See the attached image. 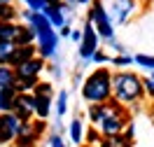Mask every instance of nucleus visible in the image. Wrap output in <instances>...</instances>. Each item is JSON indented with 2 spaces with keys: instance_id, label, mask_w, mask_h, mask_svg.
<instances>
[{
  "instance_id": "f8f14e48",
  "label": "nucleus",
  "mask_w": 154,
  "mask_h": 147,
  "mask_svg": "<svg viewBox=\"0 0 154 147\" xmlns=\"http://www.w3.org/2000/svg\"><path fill=\"white\" fill-rule=\"evenodd\" d=\"M35 54H38V47H35V44H19V47L14 49V54H12L10 66L14 68V66H19L21 61L30 59V56H35Z\"/></svg>"
},
{
  "instance_id": "f3484780",
  "label": "nucleus",
  "mask_w": 154,
  "mask_h": 147,
  "mask_svg": "<svg viewBox=\"0 0 154 147\" xmlns=\"http://www.w3.org/2000/svg\"><path fill=\"white\" fill-rule=\"evenodd\" d=\"M17 96L14 89H0V112H7L12 110V100Z\"/></svg>"
},
{
  "instance_id": "9b49d317",
  "label": "nucleus",
  "mask_w": 154,
  "mask_h": 147,
  "mask_svg": "<svg viewBox=\"0 0 154 147\" xmlns=\"http://www.w3.org/2000/svg\"><path fill=\"white\" fill-rule=\"evenodd\" d=\"M21 28L23 23H17V21H0V40H12L17 42L21 35Z\"/></svg>"
},
{
  "instance_id": "2eb2a0df",
  "label": "nucleus",
  "mask_w": 154,
  "mask_h": 147,
  "mask_svg": "<svg viewBox=\"0 0 154 147\" xmlns=\"http://www.w3.org/2000/svg\"><path fill=\"white\" fill-rule=\"evenodd\" d=\"M19 47L17 42L12 40H0V66H10V59L14 54V49Z\"/></svg>"
},
{
  "instance_id": "7ed1b4c3",
  "label": "nucleus",
  "mask_w": 154,
  "mask_h": 147,
  "mask_svg": "<svg viewBox=\"0 0 154 147\" xmlns=\"http://www.w3.org/2000/svg\"><path fill=\"white\" fill-rule=\"evenodd\" d=\"M145 93L143 79L135 72H117L112 75V96L117 103H135L138 98Z\"/></svg>"
},
{
  "instance_id": "473e14b6",
  "label": "nucleus",
  "mask_w": 154,
  "mask_h": 147,
  "mask_svg": "<svg viewBox=\"0 0 154 147\" xmlns=\"http://www.w3.org/2000/svg\"><path fill=\"white\" fill-rule=\"evenodd\" d=\"M70 38L75 40V42H79L82 40V30H70Z\"/></svg>"
},
{
  "instance_id": "cd10ccee",
  "label": "nucleus",
  "mask_w": 154,
  "mask_h": 147,
  "mask_svg": "<svg viewBox=\"0 0 154 147\" xmlns=\"http://www.w3.org/2000/svg\"><path fill=\"white\" fill-rule=\"evenodd\" d=\"M98 140H100V131L89 128V131H87V142H91V145H94V142H98Z\"/></svg>"
},
{
  "instance_id": "58836bf2",
  "label": "nucleus",
  "mask_w": 154,
  "mask_h": 147,
  "mask_svg": "<svg viewBox=\"0 0 154 147\" xmlns=\"http://www.w3.org/2000/svg\"><path fill=\"white\" fill-rule=\"evenodd\" d=\"M152 79H154V75H152Z\"/></svg>"
},
{
  "instance_id": "aec40b11",
  "label": "nucleus",
  "mask_w": 154,
  "mask_h": 147,
  "mask_svg": "<svg viewBox=\"0 0 154 147\" xmlns=\"http://www.w3.org/2000/svg\"><path fill=\"white\" fill-rule=\"evenodd\" d=\"M33 42H35V30H33V26L23 23V28H21V35H19V40H17V44H33Z\"/></svg>"
},
{
  "instance_id": "bb28decb",
  "label": "nucleus",
  "mask_w": 154,
  "mask_h": 147,
  "mask_svg": "<svg viewBox=\"0 0 154 147\" xmlns=\"http://www.w3.org/2000/svg\"><path fill=\"white\" fill-rule=\"evenodd\" d=\"M131 63H133V59H131V56H124V54L115 59V66H117V68H126V66H131Z\"/></svg>"
},
{
  "instance_id": "0eeeda50",
  "label": "nucleus",
  "mask_w": 154,
  "mask_h": 147,
  "mask_svg": "<svg viewBox=\"0 0 154 147\" xmlns=\"http://www.w3.org/2000/svg\"><path fill=\"white\" fill-rule=\"evenodd\" d=\"M12 112H17L23 121H30V117L35 115V93H17L12 100Z\"/></svg>"
},
{
  "instance_id": "f03ea898",
  "label": "nucleus",
  "mask_w": 154,
  "mask_h": 147,
  "mask_svg": "<svg viewBox=\"0 0 154 147\" xmlns=\"http://www.w3.org/2000/svg\"><path fill=\"white\" fill-rule=\"evenodd\" d=\"M82 96L89 103H105L112 96V72L107 68H98L82 84Z\"/></svg>"
},
{
  "instance_id": "423d86ee",
  "label": "nucleus",
  "mask_w": 154,
  "mask_h": 147,
  "mask_svg": "<svg viewBox=\"0 0 154 147\" xmlns=\"http://www.w3.org/2000/svg\"><path fill=\"white\" fill-rule=\"evenodd\" d=\"M98 49V33L94 28V23L87 21L84 28H82V40H79V56L84 61H89L94 56V51Z\"/></svg>"
},
{
  "instance_id": "4c0bfd02",
  "label": "nucleus",
  "mask_w": 154,
  "mask_h": 147,
  "mask_svg": "<svg viewBox=\"0 0 154 147\" xmlns=\"http://www.w3.org/2000/svg\"><path fill=\"white\" fill-rule=\"evenodd\" d=\"M152 119H154V110H152Z\"/></svg>"
},
{
  "instance_id": "2f4dec72",
  "label": "nucleus",
  "mask_w": 154,
  "mask_h": 147,
  "mask_svg": "<svg viewBox=\"0 0 154 147\" xmlns=\"http://www.w3.org/2000/svg\"><path fill=\"white\" fill-rule=\"evenodd\" d=\"M98 145H100V147H115V145H112V138H110V136H107V138H100V140H98Z\"/></svg>"
},
{
  "instance_id": "39448f33",
  "label": "nucleus",
  "mask_w": 154,
  "mask_h": 147,
  "mask_svg": "<svg viewBox=\"0 0 154 147\" xmlns=\"http://www.w3.org/2000/svg\"><path fill=\"white\" fill-rule=\"evenodd\" d=\"M21 124L23 119L17 115V112H0V145H7V142H14V138L19 136Z\"/></svg>"
},
{
  "instance_id": "e433bc0d",
  "label": "nucleus",
  "mask_w": 154,
  "mask_h": 147,
  "mask_svg": "<svg viewBox=\"0 0 154 147\" xmlns=\"http://www.w3.org/2000/svg\"><path fill=\"white\" fill-rule=\"evenodd\" d=\"M2 2H12V0H0V5H2Z\"/></svg>"
},
{
  "instance_id": "f704fd0d",
  "label": "nucleus",
  "mask_w": 154,
  "mask_h": 147,
  "mask_svg": "<svg viewBox=\"0 0 154 147\" xmlns=\"http://www.w3.org/2000/svg\"><path fill=\"white\" fill-rule=\"evenodd\" d=\"M89 2H94V0H77V5H89Z\"/></svg>"
},
{
  "instance_id": "a211bd4d",
  "label": "nucleus",
  "mask_w": 154,
  "mask_h": 147,
  "mask_svg": "<svg viewBox=\"0 0 154 147\" xmlns=\"http://www.w3.org/2000/svg\"><path fill=\"white\" fill-rule=\"evenodd\" d=\"M17 17H19V12H17V7L12 2L0 5V21H17Z\"/></svg>"
},
{
  "instance_id": "dca6fc26",
  "label": "nucleus",
  "mask_w": 154,
  "mask_h": 147,
  "mask_svg": "<svg viewBox=\"0 0 154 147\" xmlns=\"http://www.w3.org/2000/svg\"><path fill=\"white\" fill-rule=\"evenodd\" d=\"M40 79L38 77H17V84H14V91L17 93H30L35 84H38Z\"/></svg>"
},
{
  "instance_id": "1a4fd4ad",
  "label": "nucleus",
  "mask_w": 154,
  "mask_h": 147,
  "mask_svg": "<svg viewBox=\"0 0 154 147\" xmlns=\"http://www.w3.org/2000/svg\"><path fill=\"white\" fill-rule=\"evenodd\" d=\"M40 12H42V14L49 19V23H51V26H58V28H61V26L66 23V17H63V2H56V5L47 2V5H45Z\"/></svg>"
},
{
  "instance_id": "6ab92c4d",
  "label": "nucleus",
  "mask_w": 154,
  "mask_h": 147,
  "mask_svg": "<svg viewBox=\"0 0 154 147\" xmlns=\"http://www.w3.org/2000/svg\"><path fill=\"white\" fill-rule=\"evenodd\" d=\"M82 138H84V126H82L79 119H72L70 121V140L72 142H82Z\"/></svg>"
},
{
  "instance_id": "c756f323",
  "label": "nucleus",
  "mask_w": 154,
  "mask_h": 147,
  "mask_svg": "<svg viewBox=\"0 0 154 147\" xmlns=\"http://www.w3.org/2000/svg\"><path fill=\"white\" fill-rule=\"evenodd\" d=\"M49 147H66L58 133H51V138H49Z\"/></svg>"
},
{
  "instance_id": "4468645a",
  "label": "nucleus",
  "mask_w": 154,
  "mask_h": 147,
  "mask_svg": "<svg viewBox=\"0 0 154 147\" xmlns=\"http://www.w3.org/2000/svg\"><path fill=\"white\" fill-rule=\"evenodd\" d=\"M17 84V72L12 66H0V89H14Z\"/></svg>"
},
{
  "instance_id": "5701e85b",
  "label": "nucleus",
  "mask_w": 154,
  "mask_h": 147,
  "mask_svg": "<svg viewBox=\"0 0 154 147\" xmlns=\"http://www.w3.org/2000/svg\"><path fill=\"white\" fill-rule=\"evenodd\" d=\"M133 63H138L140 68L154 70V56H147V54H138V56L133 59Z\"/></svg>"
},
{
  "instance_id": "c9c22d12",
  "label": "nucleus",
  "mask_w": 154,
  "mask_h": 147,
  "mask_svg": "<svg viewBox=\"0 0 154 147\" xmlns=\"http://www.w3.org/2000/svg\"><path fill=\"white\" fill-rule=\"evenodd\" d=\"M66 2H70V5H77V0H66Z\"/></svg>"
},
{
  "instance_id": "9d476101",
  "label": "nucleus",
  "mask_w": 154,
  "mask_h": 147,
  "mask_svg": "<svg viewBox=\"0 0 154 147\" xmlns=\"http://www.w3.org/2000/svg\"><path fill=\"white\" fill-rule=\"evenodd\" d=\"M112 10H115V21L117 23H124L128 19V14L135 10V0H115Z\"/></svg>"
},
{
  "instance_id": "ddd939ff",
  "label": "nucleus",
  "mask_w": 154,
  "mask_h": 147,
  "mask_svg": "<svg viewBox=\"0 0 154 147\" xmlns=\"http://www.w3.org/2000/svg\"><path fill=\"white\" fill-rule=\"evenodd\" d=\"M49 110H51V96H45V93H35V115L40 119L49 117Z\"/></svg>"
},
{
  "instance_id": "f257e3e1",
  "label": "nucleus",
  "mask_w": 154,
  "mask_h": 147,
  "mask_svg": "<svg viewBox=\"0 0 154 147\" xmlns=\"http://www.w3.org/2000/svg\"><path fill=\"white\" fill-rule=\"evenodd\" d=\"M23 19L28 21V26H33V30H35V40L40 42L42 59H51L56 54V47H58V33L49 23V19L42 12H33V10L23 12Z\"/></svg>"
},
{
  "instance_id": "412c9836",
  "label": "nucleus",
  "mask_w": 154,
  "mask_h": 147,
  "mask_svg": "<svg viewBox=\"0 0 154 147\" xmlns=\"http://www.w3.org/2000/svg\"><path fill=\"white\" fill-rule=\"evenodd\" d=\"M103 115H105V103H94V105H91V110H89L91 121H94V124H98V121L103 119Z\"/></svg>"
},
{
  "instance_id": "393cba45",
  "label": "nucleus",
  "mask_w": 154,
  "mask_h": 147,
  "mask_svg": "<svg viewBox=\"0 0 154 147\" xmlns=\"http://www.w3.org/2000/svg\"><path fill=\"white\" fill-rule=\"evenodd\" d=\"M26 5H28V10H33V12H40L45 5H47V0H23Z\"/></svg>"
},
{
  "instance_id": "20e7f679",
  "label": "nucleus",
  "mask_w": 154,
  "mask_h": 147,
  "mask_svg": "<svg viewBox=\"0 0 154 147\" xmlns=\"http://www.w3.org/2000/svg\"><path fill=\"white\" fill-rule=\"evenodd\" d=\"M89 21L96 26L98 38H105V40L115 38L112 21H110V17H107V12H105V7H103L100 0H94V5H91V10H89Z\"/></svg>"
},
{
  "instance_id": "6e6552de",
  "label": "nucleus",
  "mask_w": 154,
  "mask_h": 147,
  "mask_svg": "<svg viewBox=\"0 0 154 147\" xmlns=\"http://www.w3.org/2000/svg\"><path fill=\"white\" fill-rule=\"evenodd\" d=\"M42 70H45V59L42 56H30V59L21 61L19 66H14L17 77H40Z\"/></svg>"
},
{
  "instance_id": "a878e982",
  "label": "nucleus",
  "mask_w": 154,
  "mask_h": 147,
  "mask_svg": "<svg viewBox=\"0 0 154 147\" xmlns=\"http://www.w3.org/2000/svg\"><path fill=\"white\" fill-rule=\"evenodd\" d=\"M143 89H145V93H147L149 98H154V79L152 77L143 79Z\"/></svg>"
},
{
  "instance_id": "c85d7f7f",
  "label": "nucleus",
  "mask_w": 154,
  "mask_h": 147,
  "mask_svg": "<svg viewBox=\"0 0 154 147\" xmlns=\"http://www.w3.org/2000/svg\"><path fill=\"white\" fill-rule=\"evenodd\" d=\"M30 128H33V133H35V136H40V133L47 128V121H45V119H40V121H35V124H30Z\"/></svg>"
},
{
  "instance_id": "72a5a7b5",
  "label": "nucleus",
  "mask_w": 154,
  "mask_h": 147,
  "mask_svg": "<svg viewBox=\"0 0 154 147\" xmlns=\"http://www.w3.org/2000/svg\"><path fill=\"white\" fill-rule=\"evenodd\" d=\"M61 35H63V38H70V26H68V23L61 26Z\"/></svg>"
},
{
  "instance_id": "4be33fe9",
  "label": "nucleus",
  "mask_w": 154,
  "mask_h": 147,
  "mask_svg": "<svg viewBox=\"0 0 154 147\" xmlns=\"http://www.w3.org/2000/svg\"><path fill=\"white\" fill-rule=\"evenodd\" d=\"M66 110H68V91H61L58 98H56V115H58V117H63Z\"/></svg>"
},
{
  "instance_id": "b1692460",
  "label": "nucleus",
  "mask_w": 154,
  "mask_h": 147,
  "mask_svg": "<svg viewBox=\"0 0 154 147\" xmlns=\"http://www.w3.org/2000/svg\"><path fill=\"white\" fill-rule=\"evenodd\" d=\"M51 82H38L35 89H33V93H45V96H51Z\"/></svg>"
},
{
  "instance_id": "7c9ffc66",
  "label": "nucleus",
  "mask_w": 154,
  "mask_h": 147,
  "mask_svg": "<svg viewBox=\"0 0 154 147\" xmlns=\"http://www.w3.org/2000/svg\"><path fill=\"white\" fill-rule=\"evenodd\" d=\"M91 59L96 61V63H110V59H107L105 54H100L98 49H96V51H94V56H91Z\"/></svg>"
}]
</instances>
